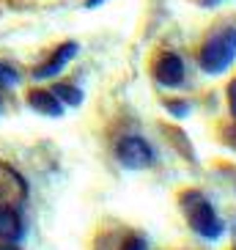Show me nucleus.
<instances>
[{
  "instance_id": "obj_3",
  "label": "nucleus",
  "mask_w": 236,
  "mask_h": 250,
  "mask_svg": "<svg viewBox=\"0 0 236 250\" xmlns=\"http://www.w3.org/2000/svg\"><path fill=\"white\" fill-rule=\"evenodd\" d=\"M116 160L129 170H143L154 162V148L146 138L138 135H126L116 143Z\"/></svg>"
},
{
  "instance_id": "obj_15",
  "label": "nucleus",
  "mask_w": 236,
  "mask_h": 250,
  "mask_svg": "<svg viewBox=\"0 0 236 250\" xmlns=\"http://www.w3.org/2000/svg\"><path fill=\"white\" fill-rule=\"evenodd\" d=\"M99 3H102V0H85V6H88V8H94V6H99Z\"/></svg>"
},
{
  "instance_id": "obj_9",
  "label": "nucleus",
  "mask_w": 236,
  "mask_h": 250,
  "mask_svg": "<svg viewBox=\"0 0 236 250\" xmlns=\"http://www.w3.org/2000/svg\"><path fill=\"white\" fill-rule=\"evenodd\" d=\"M20 83V72L8 63H0V85H17Z\"/></svg>"
},
{
  "instance_id": "obj_10",
  "label": "nucleus",
  "mask_w": 236,
  "mask_h": 250,
  "mask_svg": "<svg viewBox=\"0 0 236 250\" xmlns=\"http://www.w3.org/2000/svg\"><path fill=\"white\" fill-rule=\"evenodd\" d=\"M121 250H148V245H146V239H143V236L132 234V236H126V239H124Z\"/></svg>"
},
{
  "instance_id": "obj_6",
  "label": "nucleus",
  "mask_w": 236,
  "mask_h": 250,
  "mask_svg": "<svg viewBox=\"0 0 236 250\" xmlns=\"http://www.w3.org/2000/svg\"><path fill=\"white\" fill-rule=\"evenodd\" d=\"M74 55H77V44H74V42H66V44H63L50 61H47L44 66H39L36 72H33V77H55V74L66 66Z\"/></svg>"
},
{
  "instance_id": "obj_13",
  "label": "nucleus",
  "mask_w": 236,
  "mask_h": 250,
  "mask_svg": "<svg viewBox=\"0 0 236 250\" xmlns=\"http://www.w3.org/2000/svg\"><path fill=\"white\" fill-rule=\"evenodd\" d=\"M0 250H20L17 242H0Z\"/></svg>"
},
{
  "instance_id": "obj_4",
  "label": "nucleus",
  "mask_w": 236,
  "mask_h": 250,
  "mask_svg": "<svg viewBox=\"0 0 236 250\" xmlns=\"http://www.w3.org/2000/svg\"><path fill=\"white\" fill-rule=\"evenodd\" d=\"M154 77H157V83L170 85V88L178 85V83L184 80V63H181V58H178L176 52H165L162 58L157 61Z\"/></svg>"
},
{
  "instance_id": "obj_7",
  "label": "nucleus",
  "mask_w": 236,
  "mask_h": 250,
  "mask_svg": "<svg viewBox=\"0 0 236 250\" xmlns=\"http://www.w3.org/2000/svg\"><path fill=\"white\" fill-rule=\"evenodd\" d=\"M30 107L41 116H50V118H60L63 116V104L58 102V96L52 94V91H30L28 96Z\"/></svg>"
},
{
  "instance_id": "obj_8",
  "label": "nucleus",
  "mask_w": 236,
  "mask_h": 250,
  "mask_svg": "<svg viewBox=\"0 0 236 250\" xmlns=\"http://www.w3.org/2000/svg\"><path fill=\"white\" fill-rule=\"evenodd\" d=\"M52 94L58 96V102H63V104H82V91L74 88V85H66V83H58L52 88Z\"/></svg>"
},
{
  "instance_id": "obj_2",
  "label": "nucleus",
  "mask_w": 236,
  "mask_h": 250,
  "mask_svg": "<svg viewBox=\"0 0 236 250\" xmlns=\"http://www.w3.org/2000/svg\"><path fill=\"white\" fill-rule=\"evenodd\" d=\"M200 69L206 74H220L236 61V28H225L209 39L200 50Z\"/></svg>"
},
{
  "instance_id": "obj_5",
  "label": "nucleus",
  "mask_w": 236,
  "mask_h": 250,
  "mask_svg": "<svg viewBox=\"0 0 236 250\" xmlns=\"http://www.w3.org/2000/svg\"><path fill=\"white\" fill-rule=\"evenodd\" d=\"M25 234L22 214L14 206H0V239L3 242H20Z\"/></svg>"
},
{
  "instance_id": "obj_11",
  "label": "nucleus",
  "mask_w": 236,
  "mask_h": 250,
  "mask_svg": "<svg viewBox=\"0 0 236 250\" xmlns=\"http://www.w3.org/2000/svg\"><path fill=\"white\" fill-rule=\"evenodd\" d=\"M165 107H168L173 116H178V118H184L187 113H190V107H187V104H178V99H173V102H165Z\"/></svg>"
},
{
  "instance_id": "obj_14",
  "label": "nucleus",
  "mask_w": 236,
  "mask_h": 250,
  "mask_svg": "<svg viewBox=\"0 0 236 250\" xmlns=\"http://www.w3.org/2000/svg\"><path fill=\"white\" fill-rule=\"evenodd\" d=\"M228 143H231V148H236V124H234V129H231V135H228Z\"/></svg>"
},
{
  "instance_id": "obj_1",
  "label": "nucleus",
  "mask_w": 236,
  "mask_h": 250,
  "mask_svg": "<svg viewBox=\"0 0 236 250\" xmlns=\"http://www.w3.org/2000/svg\"><path fill=\"white\" fill-rule=\"evenodd\" d=\"M181 209L184 217L190 223V228L203 239H220L225 234V220L220 217V212L214 209V204L198 190H190L181 195Z\"/></svg>"
},
{
  "instance_id": "obj_12",
  "label": "nucleus",
  "mask_w": 236,
  "mask_h": 250,
  "mask_svg": "<svg viewBox=\"0 0 236 250\" xmlns=\"http://www.w3.org/2000/svg\"><path fill=\"white\" fill-rule=\"evenodd\" d=\"M228 104H231V113L236 116V80L228 85Z\"/></svg>"
}]
</instances>
